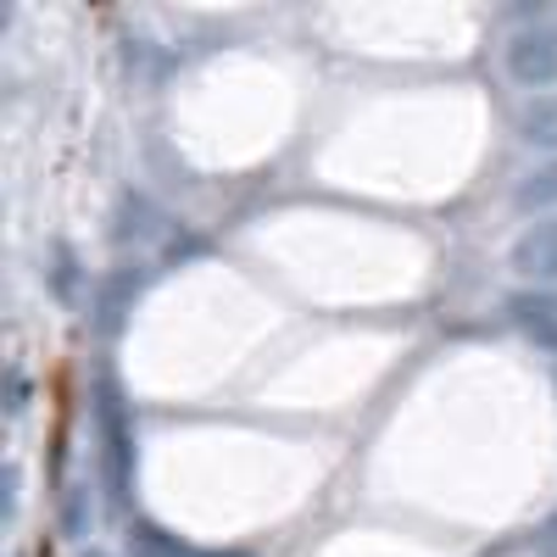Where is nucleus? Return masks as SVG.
Wrapping results in <instances>:
<instances>
[{
  "instance_id": "nucleus-1",
  "label": "nucleus",
  "mask_w": 557,
  "mask_h": 557,
  "mask_svg": "<svg viewBox=\"0 0 557 557\" xmlns=\"http://www.w3.org/2000/svg\"><path fill=\"white\" fill-rule=\"evenodd\" d=\"M89 435H96V485L117 502L134 507L139 485V418L123 391V374L112 362H101L89 374Z\"/></svg>"
},
{
  "instance_id": "nucleus-2",
  "label": "nucleus",
  "mask_w": 557,
  "mask_h": 557,
  "mask_svg": "<svg viewBox=\"0 0 557 557\" xmlns=\"http://www.w3.org/2000/svg\"><path fill=\"white\" fill-rule=\"evenodd\" d=\"M157 273H162V262H151V257H123V262H112V268L96 278V290H89V330H96L101 341H117V335L128 330L134 307L146 301V290L157 285Z\"/></svg>"
},
{
  "instance_id": "nucleus-3",
  "label": "nucleus",
  "mask_w": 557,
  "mask_h": 557,
  "mask_svg": "<svg viewBox=\"0 0 557 557\" xmlns=\"http://www.w3.org/2000/svg\"><path fill=\"white\" fill-rule=\"evenodd\" d=\"M502 73H507L513 89H524V96H546V89H557V23L552 17H530V23L507 28Z\"/></svg>"
},
{
  "instance_id": "nucleus-4",
  "label": "nucleus",
  "mask_w": 557,
  "mask_h": 557,
  "mask_svg": "<svg viewBox=\"0 0 557 557\" xmlns=\"http://www.w3.org/2000/svg\"><path fill=\"white\" fill-rule=\"evenodd\" d=\"M107 235H112V246H117L123 257H128V251L139 257V251H151L157 240H162V246L173 240V218H168L146 190H134V184H128V190L112 201V228H107Z\"/></svg>"
},
{
  "instance_id": "nucleus-5",
  "label": "nucleus",
  "mask_w": 557,
  "mask_h": 557,
  "mask_svg": "<svg viewBox=\"0 0 557 557\" xmlns=\"http://www.w3.org/2000/svg\"><path fill=\"white\" fill-rule=\"evenodd\" d=\"M507 268H513L519 290H557V218L524 223L507 246Z\"/></svg>"
},
{
  "instance_id": "nucleus-6",
  "label": "nucleus",
  "mask_w": 557,
  "mask_h": 557,
  "mask_svg": "<svg viewBox=\"0 0 557 557\" xmlns=\"http://www.w3.org/2000/svg\"><path fill=\"white\" fill-rule=\"evenodd\" d=\"M502 312L530 346H541L557 362V290H513L502 301Z\"/></svg>"
},
{
  "instance_id": "nucleus-7",
  "label": "nucleus",
  "mask_w": 557,
  "mask_h": 557,
  "mask_svg": "<svg viewBox=\"0 0 557 557\" xmlns=\"http://www.w3.org/2000/svg\"><path fill=\"white\" fill-rule=\"evenodd\" d=\"M117 557H246V552H207V546H196V541L173 535L168 524L134 513V519L123 524V546H117Z\"/></svg>"
},
{
  "instance_id": "nucleus-8",
  "label": "nucleus",
  "mask_w": 557,
  "mask_h": 557,
  "mask_svg": "<svg viewBox=\"0 0 557 557\" xmlns=\"http://www.w3.org/2000/svg\"><path fill=\"white\" fill-rule=\"evenodd\" d=\"M513 139H519L524 151H535L541 162L557 157V89L519 101V112H513Z\"/></svg>"
},
{
  "instance_id": "nucleus-9",
  "label": "nucleus",
  "mask_w": 557,
  "mask_h": 557,
  "mask_svg": "<svg viewBox=\"0 0 557 557\" xmlns=\"http://www.w3.org/2000/svg\"><path fill=\"white\" fill-rule=\"evenodd\" d=\"M513 212L519 218H557V157H546V162H535L530 173H519V184H513Z\"/></svg>"
},
{
  "instance_id": "nucleus-10",
  "label": "nucleus",
  "mask_w": 557,
  "mask_h": 557,
  "mask_svg": "<svg viewBox=\"0 0 557 557\" xmlns=\"http://www.w3.org/2000/svg\"><path fill=\"white\" fill-rule=\"evenodd\" d=\"M57 524H62V535H67V541H84L89 530H96V485H89V480H73V485L62 491Z\"/></svg>"
},
{
  "instance_id": "nucleus-11",
  "label": "nucleus",
  "mask_w": 557,
  "mask_h": 557,
  "mask_svg": "<svg viewBox=\"0 0 557 557\" xmlns=\"http://www.w3.org/2000/svg\"><path fill=\"white\" fill-rule=\"evenodd\" d=\"M45 262H51V290H57V301H78V290H96V285H89V268L78 262V251H73L67 240H51Z\"/></svg>"
},
{
  "instance_id": "nucleus-12",
  "label": "nucleus",
  "mask_w": 557,
  "mask_h": 557,
  "mask_svg": "<svg viewBox=\"0 0 557 557\" xmlns=\"http://www.w3.org/2000/svg\"><path fill=\"white\" fill-rule=\"evenodd\" d=\"M7 391H0V401H7V418L17 424V418L28 412V401H34V374H28V362H7V380H0Z\"/></svg>"
},
{
  "instance_id": "nucleus-13",
  "label": "nucleus",
  "mask_w": 557,
  "mask_h": 557,
  "mask_svg": "<svg viewBox=\"0 0 557 557\" xmlns=\"http://www.w3.org/2000/svg\"><path fill=\"white\" fill-rule=\"evenodd\" d=\"M17 507H23V469L7 462V530L17 524Z\"/></svg>"
},
{
  "instance_id": "nucleus-14",
  "label": "nucleus",
  "mask_w": 557,
  "mask_h": 557,
  "mask_svg": "<svg viewBox=\"0 0 557 557\" xmlns=\"http://www.w3.org/2000/svg\"><path fill=\"white\" fill-rule=\"evenodd\" d=\"M546 530H552V541H557V513H552V524H546Z\"/></svg>"
},
{
  "instance_id": "nucleus-15",
  "label": "nucleus",
  "mask_w": 557,
  "mask_h": 557,
  "mask_svg": "<svg viewBox=\"0 0 557 557\" xmlns=\"http://www.w3.org/2000/svg\"><path fill=\"white\" fill-rule=\"evenodd\" d=\"M546 557H557V541H552V546H546Z\"/></svg>"
},
{
  "instance_id": "nucleus-16",
  "label": "nucleus",
  "mask_w": 557,
  "mask_h": 557,
  "mask_svg": "<svg viewBox=\"0 0 557 557\" xmlns=\"http://www.w3.org/2000/svg\"><path fill=\"white\" fill-rule=\"evenodd\" d=\"M89 557H107V552H89Z\"/></svg>"
}]
</instances>
